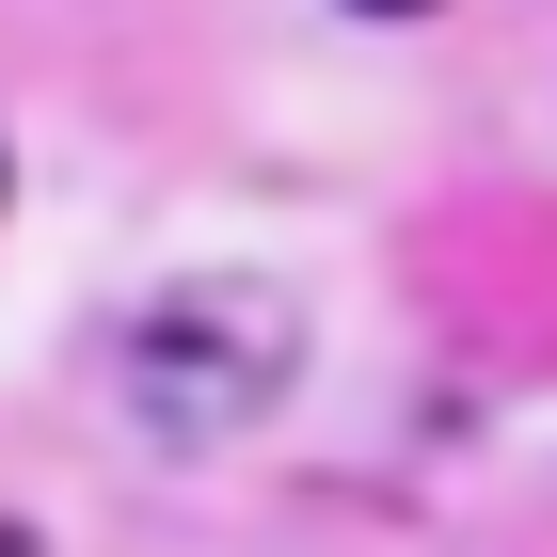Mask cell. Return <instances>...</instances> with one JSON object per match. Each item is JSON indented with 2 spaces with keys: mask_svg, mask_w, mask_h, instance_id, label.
Wrapping results in <instances>:
<instances>
[{
  "mask_svg": "<svg viewBox=\"0 0 557 557\" xmlns=\"http://www.w3.org/2000/svg\"><path fill=\"white\" fill-rule=\"evenodd\" d=\"M350 16H430V0H350Z\"/></svg>",
  "mask_w": 557,
  "mask_h": 557,
  "instance_id": "6da1fadb",
  "label": "cell"
},
{
  "mask_svg": "<svg viewBox=\"0 0 557 557\" xmlns=\"http://www.w3.org/2000/svg\"><path fill=\"white\" fill-rule=\"evenodd\" d=\"M0 557H33V525H0Z\"/></svg>",
  "mask_w": 557,
  "mask_h": 557,
  "instance_id": "7a4b0ae2",
  "label": "cell"
}]
</instances>
